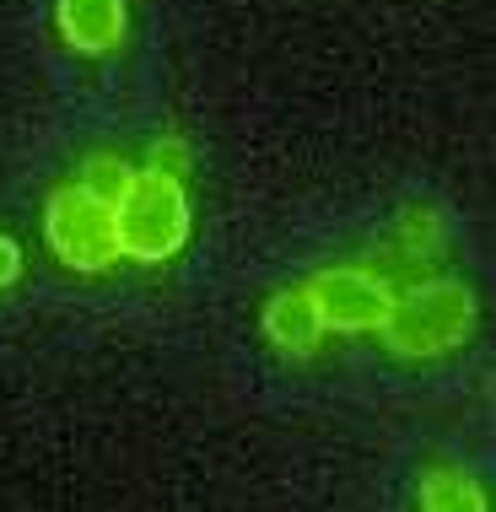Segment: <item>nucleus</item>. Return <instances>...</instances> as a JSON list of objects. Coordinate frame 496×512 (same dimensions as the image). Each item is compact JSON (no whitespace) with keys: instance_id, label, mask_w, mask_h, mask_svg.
<instances>
[{"instance_id":"nucleus-11","label":"nucleus","mask_w":496,"mask_h":512,"mask_svg":"<svg viewBox=\"0 0 496 512\" xmlns=\"http://www.w3.org/2000/svg\"><path fill=\"white\" fill-rule=\"evenodd\" d=\"M17 275H22V248L11 243L6 232H0V292H6V286L17 281Z\"/></svg>"},{"instance_id":"nucleus-7","label":"nucleus","mask_w":496,"mask_h":512,"mask_svg":"<svg viewBox=\"0 0 496 512\" xmlns=\"http://www.w3.org/2000/svg\"><path fill=\"white\" fill-rule=\"evenodd\" d=\"M421 512H486V491L464 469H432L421 480Z\"/></svg>"},{"instance_id":"nucleus-4","label":"nucleus","mask_w":496,"mask_h":512,"mask_svg":"<svg viewBox=\"0 0 496 512\" xmlns=\"http://www.w3.org/2000/svg\"><path fill=\"white\" fill-rule=\"evenodd\" d=\"M308 297L313 308H319L324 329H346V335H367V329L383 324V313H389V281L383 275H372L362 265H329L308 281Z\"/></svg>"},{"instance_id":"nucleus-10","label":"nucleus","mask_w":496,"mask_h":512,"mask_svg":"<svg viewBox=\"0 0 496 512\" xmlns=\"http://www.w3.org/2000/svg\"><path fill=\"white\" fill-rule=\"evenodd\" d=\"M184 162H189V151L173 141H157V151H151V173H168V178H184Z\"/></svg>"},{"instance_id":"nucleus-6","label":"nucleus","mask_w":496,"mask_h":512,"mask_svg":"<svg viewBox=\"0 0 496 512\" xmlns=\"http://www.w3.org/2000/svg\"><path fill=\"white\" fill-rule=\"evenodd\" d=\"M329 335L319 308H313L308 286H286V292H275L265 302V340L275 351H292V356H308L313 345Z\"/></svg>"},{"instance_id":"nucleus-8","label":"nucleus","mask_w":496,"mask_h":512,"mask_svg":"<svg viewBox=\"0 0 496 512\" xmlns=\"http://www.w3.org/2000/svg\"><path fill=\"white\" fill-rule=\"evenodd\" d=\"M130 178H135L130 162H119V157H108V151H103V157H87V168H81L76 184L87 189V195H98L103 205H114V200L124 195V184H130Z\"/></svg>"},{"instance_id":"nucleus-1","label":"nucleus","mask_w":496,"mask_h":512,"mask_svg":"<svg viewBox=\"0 0 496 512\" xmlns=\"http://www.w3.org/2000/svg\"><path fill=\"white\" fill-rule=\"evenodd\" d=\"M475 329V297L464 281H432L421 275L416 286H399L378 335L394 356H448L470 340Z\"/></svg>"},{"instance_id":"nucleus-2","label":"nucleus","mask_w":496,"mask_h":512,"mask_svg":"<svg viewBox=\"0 0 496 512\" xmlns=\"http://www.w3.org/2000/svg\"><path fill=\"white\" fill-rule=\"evenodd\" d=\"M114 232H119V259H141V265H162L189 243V195L184 178L135 168L114 200Z\"/></svg>"},{"instance_id":"nucleus-9","label":"nucleus","mask_w":496,"mask_h":512,"mask_svg":"<svg viewBox=\"0 0 496 512\" xmlns=\"http://www.w3.org/2000/svg\"><path fill=\"white\" fill-rule=\"evenodd\" d=\"M437 238H443V227H437L432 211H410L405 221H399V243H405L410 259H426L437 248Z\"/></svg>"},{"instance_id":"nucleus-5","label":"nucleus","mask_w":496,"mask_h":512,"mask_svg":"<svg viewBox=\"0 0 496 512\" xmlns=\"http://www.w3.org/2000/svg\"><path fill=\"white\" fill-rule=\"evenodd\" d=\"M54 22L76 54H114L130 27V6L124 0H54Z\"/></svg>"},{"instance_id":"nucleus-3","label":"nucleus","mask_w":496,"mask_h":512,"mask_svg":"<svg viewBox=\"0 0 496 512\" xmlns=\"http://www.w3.org/2000/svg\"><path fill=\"white\" fill-rule=\"evenodd\" d=\"M44 238L60 265L81 275H98L119 259V232H114V205L87 195L81 184H60L44 200Z\"/></svg>"}]
</instances>
